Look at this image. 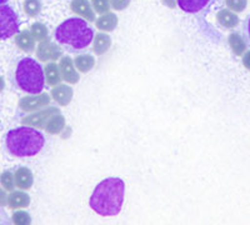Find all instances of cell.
Wrapping results in <instances>:
<instances>
[{
    "instance_id": "1",
    "label": "cell",
    "mask_w": 250,
    "mask_h": 225,
    "mask_svg": "<svg viewBox=\"0 0 250 225\" xmlns=\"http://www.w3.org/2000/svg\"><path fill=\"white\" fill-rule=\"evenodd\" d=\"M125 184L120 178H108L94 189L89 204L95 213L103 217H115L124 203Z\"/></svg>"
},
{
    "instance_id": "2",
    "label": "cell",
    "mask_w": 250,
    "mask_h": 225,
    "mask_svg": "<svg viewBox=\"0 0 250 225\" xmlns=\"http://www.w3.org/2000/svg\"><path fill=\"white\" fill-rule=\"evenodd\" d=\"M44 145L45 138L34 128L20 126L6 134V148L15 157H34Z\"/></svg>"
},
{
    "instance_id": "3",
    "label": "cell",
    "mask_w": 250,
    "mask_h": 225,
    "mask_svg": "<svg viewBox=\"0 0 250 225\" xmlns=\"http://www.w3.org/2000/svg\"><path fill=\"white\" fill-rule=\"evenodd\" d=\"M94 32L84 19L70 18L60 24L55 30V39L59 44L71 48L84 49L93 41Z\"/></svg>"
},
{
    "instance_id": "4",
    "label": "cell",
    "mask_w": 250,
    "mask_h": 225,
    "mask_svg": "<svg viewBox=\"0 0 250 225\" xmlns=\"http://www.w3.org/2000/svg\"><path fill=\"white\" fill-rule=\"evenodd\" d=\"M15 79L19 88L29 94H40L45 85L43 68L31 58H24L18 63Z\"/></svg>"
},
{
    "instance_id": "5",
    "label": "cell",
    "mask_w": 250,
    "mask_h": 225,
    "mask_svg": "<svg viewBox=\"0 0 250 225\" xmlns=\"http://www.w3.org/2000/svg\"><path fill=\"white\" fill-rule=\"evenodd\" d=\"M19 17L10 5H0V40L12 38L19 32Z\"/></svg>"
},
{
    "instance_id": "6",
    "label": "cell",
    "mask_w": 250,
    "mask_h": 225,
    "mask_svg": "<svg viewBox=\"0 0 250 225\" xmlns=\"http://www.w3.org/2000/svg\"><path fill=\"white\" fill-rule=\"evenodd\" d=\"M49 102H50V98L48 94L33 95V97L24 98V99L20 100L19 108L23 111H34L37 109L49 105Z\"/></svg>"
},
{
    "instance_id": "7",
    "label": "cell",
    "mask_w": 250,
    "mask_h": 225,
    "mask_svg": "<svg viewBox=\"0 0 250 225\" xmlns=\"http://www.w3.org/2000/svg\"><path fill=\"white\" fill-rule=\"evenodd\" d=\"M59 69L62 78L65 80L66 83L75 84L79 82L80 77L79 74H78V71L75 70L74 61H73L69 57L62 58V60H60L59 63Z\"/></svg>"
},
{
    "instance_id": "8",
    "label": "cell",
    "mask_w": 250,
    "mask_h": 225,
    "mask_svg": "<svg viewBox=\"0 0 250 225\" xmlns=\"http://www.w3.org/2000/svg\"><path fill=\"white\" fill-rule=\"evenodd\" d=\"M58 113H59V110L57 108H49L46 110L40 111L38 114H33L28 118H24L23 123L26 124V125H33L37 126V128H45L48 120L53 115L58 114Z\"/></svg>"
},
{
    "instance_id": "9",
    "label": "cell",
    "mask_w": 250,
    "mask_h": 225,
    "mask_svg": "<svg viewBox=\"0 0 250 225\" xmlns=\"http://www.w3.org/2000/svg\"><path fill=\"white\" fill-rule=\"evenodd\" d=\"M60 55H62V50L58 45L53 43H40L39 46L37 49V57L38 59L42 60V61H49V60H57L59 59Z\"/></svg>"
},
{
    "instance_id": "10",
    "label": "cell",
    "mask_w": 250,
    "mask_h": 225,
    "mask_svg": "<svg viewBox=\"0 0 250 225\" xmlns=\"http://www.w3.org/2000/svg\"><path fill=\"white\" fill-rule=\"evenodd\" d=\"M71 12L74 14L80 15L88 21H94L95 20V14H94L93 9H91L89 0H71L70 3Z\"/></svg>"
},
{
    "instance_id": "11",
    "label": "cell",
    "mask_w": 250,
    "mask_h": 225,
    "mask_svg": "<svg viewBox=\"0 0 250 225\" xmlns=\"http://www.w3.org/2000/svg\"><path fill=\"white\" fill-rule=\"evenodd\" d=\"M73 94H74L73 89L68 85H59L58 84V86H55L51 90V97L55 100V103L62 106H66L70 103L71 99H73Z\"/></svg>"
},
{
    "instance_id": "12",
    "label": "cell",
    "mask_w": 250,
    "mask_h": 225,
    "mask_svg": "<svg viewBox=\"0 0 250 225\" xmlns=\"http://www.w3.org/2000/svg\"><path fill=\"white\" fill-rule=\"evenodd\" d=\"M15 186H18L21 190H29L33 186L34 178L33 173L28 168H19L14 174Z\"/></svg>"
},
{
    "instance_id": "13",
    "label": "cell",
    "mask_w": 250,
    "mask_h": 225,
    "mask_svg": "<svg viewBox=\"0 0 250 225\" xmlns=\"http://www.w3.org/2000/svg\"><path fill=\"white\" fill-rule=\"evenodd\" d=\"M216 20L223 28L227 29H233L239 24L238 15L231 10H227V9L219 10L218 14H216Z\"/></svg>"
},
{
    "instance_id": "14",
    "label": "cell",
    "mask_w": 250,
    "mask_h": 225,
    "mask_svg": "<svg viewBox=\"0 0 250 225\" xmlns=\"http://www.w3.org/2000/svg\"><path fill=\"white\" fill-rule=\"evenodd\" d=\"M29 204H30V198L23 191H13L10 195H8V205L10 209L26 208Z\"/></svg>"
},
{
    "instance_id": "15",
    "label": "cell",
    "mask_w": 250,
    "mask_h": 225,
    "mask_svg": "<svg viewBox=\"0 0 250 225\" xmlns=\"http://www.w3.org/2000/svg\"><path fill=\"white\" fill-rule=\"evenodd\" d=\"M210 0H178V5L183 12L195 14L205 8Z\"/></svg>"
},
{
    "instance_id": "16",
    "label": "cell",
    "mask_w": 250,
    "mask_h": 225,
    "mask_svg": "<svg viewBox=\"0 0 250 225\" xmlns=\"http://www.w3.org/2000/svg\"><path fill=\"white\" fill-rule=\"evenodd\" d=\"M97 28L102 32H113L118 25V17L114 13H105L103 14L95 23Z\"/></svg>"
},
{
    "instance_id": "17",
    "label": "cell",
    "mask_w": 250,
    "mask_h": 225,
    "mask_svg": "<svg viewBox=\"0 0 250 225\" xmlns=\"http://www.w3.org/2000/svg\"><path fill=\"white\" fill-rule=\"evenodd\" d=\"M34 38L31 35L30 32H21L15 37V43H17L18 48L21 49L25 53L34 52L35 49V41Z\"/></svg>"
},
{
    "instance_id": "18",
    "label": "cell",
    "mask_w": 250,
    "mask_h": 225,
    "mask_svg": "<svg viewBox=\"0 0 250 225\" xmlns=\"http://www.w3.org/2000/svg\"><path fill=\"white\" fill-rule=\"evenodd\" d=\"M111 46V39L105 33H99L95 35L93 41V50L97 55H103L108 52Z\"/></svg>"
},
{
    "instance_id": "19",
    "label": "cell",
    "mask_w": 250,
    "mask_h": 225,
    "mask_svg": "<svg viewBox=\"0 0 250 225\" xmlns=\"http://www.w3.org/2000/svg\"><path fill=\"white\" fill-rule=\"evenodd\" d=\"M228 43H229L231 50H233V53L236 57H242L245 53V50H247V44H245L244 39L238 33H231L229 38H228Z\"/></svg>"
},
{
    "instance_id": "20",
    "label": "cell",
    "mask_w": 250,
    "mask_h": 225,
    "mask_svg": "<svg viewBox=\"0 0 250 225\" xmlns=\"http://www.w3.org/2000/svg\"><path fill=\"white\" fill-rule=\"evenodd\" d=\"M64 126H65V119H64V117L60 113H58V114L53 115L48 120L45 125V130L49 134H59L60 131L64 129Z\"/></svg>"
},
{
    "instance_id": "21",
    "label": "cell",
    "mask_w": 250,
    "mask_h": 225,
    "mask_svg": "<svg viewBox=\"0 0 250 225\" xmlns=\"http://www.w3.org/2000/svg\"><path fill=\"white\" fill-rule=\"evenodd\" d=\"M45 79L48 85L50 86H55L60 83L62 74H60V69L58 64L49 63L45 66Z\"/></svg>"
},
{
    "instance_id": "22",
    "label": "cell",
    "mask_w": 250,
    "mask_h": 225,
    "mask_svg": "<svg viewBox=\"0 0 250 225\" xmlns=\"http://www.w3.org/2000/svg\"><path fill=\"white\" fill-rule=\"evenodd\" d=\"M74 64L80 73H88L95 65V59L89 54H82L75 58Z\"/></svg>"
},
{
    "instance_id": "23",
    "label": "cell",
    "mask_w": 250,
    "mask_h": 225,
    "mask_svg": "<svg viewBox=\"0 0 250 225\" xmlns=\"http://www.w3.org/2000/svg\"><path fill=\"white\" fill-rule=\"evenodd\" d=\"M30 33L31 35H33V38H34L35 40H38V41H44L49 35L48 28L42 23L33 24L30 28Z\"/></svg>"
},
{
    "instance_id": "24",
    "label": "cell",
    "mask_w": 250,
    "mask_h": 225,
    "mask_svg": "<svg viewBox=\"0 0 250 225\" xmlns=\"http://www.w3.org/2000/svg\"><path fill=\"white\" fill-rule=\"evenodd\" d=\"M23 8L26 15L38 17L42 10V3H40V0H24Z\"/></svg>"
},
{
    "instance_id": "25",
    "label": "cell",
    "mask_w": 250,
    "mask_h": 225,
    "mask_svg": "<svg viewBox=\"0 0 250 225\" xmlns=\"http://www.w3.org/2000/svg\"><path fill=\"white\" fill-rule=\"evenodd\" d=\"M0 184L3 185V188L5 189V190L13 191L15 186L14 175H13L10 171H4V173L1 174V177H0Z\"/></svg>"
},
{
    "instance_id": "26",
    "label": "cell",
    "mask_w": 250,
    "mask_h": 225,
    "mask_svg": "<svg viewBox=\"0 0 250 225\" xmlns=\"http://www.w3.org/2000/svg\"><path fill=\"white\" fill-rule=\"evenodd\" d=\"M225 4L231 12L242 13L248 5V0H225Z\"/></svg>"
},
{
    "instance_id": "27",
    "label": "cell",
    "mask_w": 250,
    "mask_h": 225,
    "mask_svg": "<svg viewBox=\"0 0 250 225\" xmlns=\"http://www.w3.org/2000/svg\"><path fill=\"white\" fill-rule=\"evenodd\" d=\"M91 5L99 14H105L111 8L109 0H91Z\"/></svg>"
},
{
    "instance_id": "28",
    "label": "cell",
    "mask_w": 250,
    "mask_h": 225,
    "mask_svg": "<svg viewBox=\"0 0 250 225\" xmlns=\"http://www.w3.org/2000/svg\"><path fill=\"white\" fill-rule=\"evenodd\" d=\"M13 223L17 225H29L31 223V218L25 211H15L13 214Z\"/></svg>"
},
{
    "instance_id": "29",
    "label": "cell",
    "mask_w": 250,
    "mask_h": 225,
    "mask_svg": "<svg viewBox=\"0 0 250 225\" xmlns=\"http://www.w3.org/2000/svg\"><path fill=\"white\" fill-rule=\"evenodd\" d=\"M131 0H110L111 8L115 10H124L125 8H128Z\"/></svg>"
},
{
    "instance_id": "30",
    "label": "cell",
    "mask_w": 250,
    "mask_h": 225,
    "mask_svg": "<svg viewBox=\"0 0 250 225\" xmlns=\"http://www.w3.org/2000/svg\"><path fill=\"white\" fill-rule=\"evenodd\" d=\"M6 204H8V195L4 189L0 188V206H4Z\"/></svg>"
},
{
    "instance_id": "31",
    "label": "cell",
    "mask_w": 250,
    "mask_h": 225,
    "mask_svg": "<svg viewBox=\"0 0 250 225\" xmlns=\"http://www.w3.org/2000/svg\"><path fill=\"white\" fill-rule=\"evenodd\" d=\"M243 64L248 70H250V50L243 54Z\"/></svg>"
},
{
    "instance_id": "32",
    "label": "cell",
    "mask_w": 250,
    "mask_h": 225,
    "mask_svg": "<svg viewBox=\"0 0 250 225\" xmlns=\"http://www.w3.org/2000/svg\"><path fill=\"white\" fill-rule=\"evenodd\" d=\"M163 3L167 6H169V8H175L178 0H163Z\"/></svg>"
},
{
    "instance_id": "33",
    "label": "cell",
    "mask_w": 250,
    "mask_h": 225,
    "mask_svg": "<svg viewBox=\"0 0 250 225\" xmlns=\"http://www.w3.org/2000/svg\"><path fill=\"white\" fill-rule=\"evenodd\" d=\"M4 88H5V82H4L3 78L0 77V93L4 90Z\"/></svg>"
},
{
    "instance_id": "34",
    "label": "cell",
    "mask_w": 250,
    "mask_h": 225,
    "mask_svg": "<svg viewBox=\"0 0 250 225\" xmlns=\"http://www.w3.org/2000/svg\"><path fill=\"white\" fill-rule=\"evenodd\" d=\"M8 3V0H0V5H3V4Z\"/></svg>"
},
{
    "instance_id": "35",
    "label": "cell",
    "mask_w": 250,
    "mask_h": 225,
    "mask_svg": "<svg viewBox=\"0 0 250 225\" xmlns=\"http://www.w3.org/2000/svg\"><path fill=\"white\" fill-rule=\"evenodd\" d=\"M248 32H249V37H250V19H249V23H248Z\"/></svg>"
}]
</instances>
